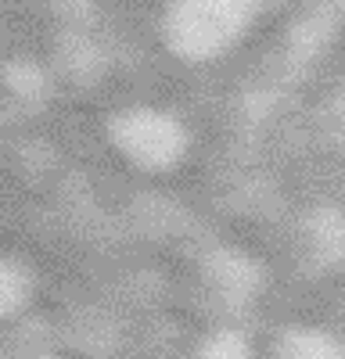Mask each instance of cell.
I'll use <instances>...</instances> for the list:
<instances>
[{"label":"cell","mask_w":345,"mask_h":359,"mask_svg":"<svg viewBox=\"0 0 345 359\" xmlns=\"http://www.w3.org/2000/svg\"><path fill=\"white\" fill-rule=\"evenodd\" d=\"M36 294H40L36 262L18 248L0 255V323L29 313L36 302Z\"/></svg>","instance_id":"cell-3"},{"label":"cell","mask_w":345,"mask_h":359,"mask_svg":"<svg viewBox=\"0 0 345 359\" xmlns=\"http://www.w3.org/2000/svg\"><path fill=\"white\" fill-rule=\"evenodd\" d=\"M284 176L295 194L345 208V162H299V165H288Z\"/></svg>","instance_id":"cell-5"},{"label":"cell","mask_w":345,"mask_h":359,"mask_svg":"<svg viewBox=\"0 0 345 359\" xmlns=\"http://www.w3.org/2000/svg\"><path fill=\"white\" fill-rule=\"evenodd\" d=\"M266 29L259 0H162V47L184 65L234 54Z\"/></svg>","instance_id":"cell-1"},{"label":"cell","mask_w":345,"mask_h":359,"mask_svg":"<svg viewBox=\"0 0 345 359\" xmlns=\"http://www.w3.org/2000/svg\"><path fill=\"white\" fill-rule=\"evenodd\" d=\"M295 115L309 118V123H341L345 118V57H341V65L331 72V79L316 90Z\"/></svg>","instance_id":"cell-7"},{"label":"cell","mask_w":345,"mask_h":359,"mask_svg":"<svg viewBox=\"0 0 345 359\" xmlns=\"http://www.w3.org/2000/svg\"><path fill=\"white\" fill-rule=\"evenodd\" d=\"M101 0H43L47 25H90Z\"/></svg>","instance_id":"cell-8"},{"label":"cell","mask_w":345,"mask_h":359,"mask_svg":"<svg viewBox=\"0 0 345 359\" xmlns=\"http://www.w3.org/2000/svg\"><path fill=\"white\" fill-rule=\"evenodd\" d=\"M299 4V0H259V8H263V18H266V25L270 22H277L280 15H288Z\"/></svg>","instance_id":"cell-9"},{"label":"cell","mask_w":345,"mask_h":359,"mask_svg":"<svg viewBox=\"0 0 345 359\" xmlns=\"http://www.w3.org/2000/svg\"><path fill=\"white\" fill-rule=\"evenodd\" d=\"M184 359H259V341L230 327H194Z\"/></svg>","instance_id":"cell-6"},{"label":"cell","mask_w":345,"mask_h":359,"mask_svg":"<svg viewBox=\"0 0 345 359\" xmlns=\"http://www.w3.org/2000/svg\"><path fill=\"white\" fill-rule=\"evenodd\" d=\"M101 130L111 155L137 176L169 180L191 165L194 130L165 104H133L101 115Z\"/></svg>","instance_id":"cell-2"},{"label":"cell","mask_w":345,"mask_h":359,"mask_svg":"<svg viewBox=\"0 0 345 359\" xmlns=\"http://www.w3.org/2000/svg\"><path fill=\"white\" fill-rule=\"evenodd\" d=\"M259 359H345V341L316 327L295 323L259 345Z\"/></svg>","instance_id":"cell-4"}]
</instances>
